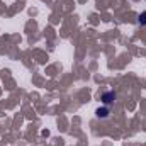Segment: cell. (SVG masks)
Returning <instances> with one entry per match:
<instances>
[{
  "mask_svg": "<svg viewBox=\"0 0 146 146\" xmlns=\"http://www.w3.org/2000/svg\"><path fill=\"white\" fill-rule=\"evenodd\" d=\"M102 102H104L106 106H112V104L115 102V94H114V92H104V94H102Z\"/></svg>",
  "mask_w": 146,
  "mask_h": 146,
  "instance_id": "obj_1",
  "label": "cell"
},
{
  "mask_svg": "<svg viewBox=\"0 0 146 146\" xmlns=\"http://www.w3.org/2000/svg\"><path fill=\"white\" fill-rule=\"evenodd\" d=\"M97 117H100V119H106V117H109V109H97Z\"/></svg>",
  "mask_w": 146,
  "mask_h": 146,
  "instance_id": "obj_2",
  "label": "cell"
},
{
  "mask_svg": "<svg viewBox=\"0 0 146 146\" xmlns=\"http://www.w3.org/2000/svg\"><path fill=\"white\" fill-rule=\"evenodd\" d=\"M138 22H139L141 26H146V12L139 14V17H138Z\"/></svg>",
  "mask_w": 146,
  "mask_h": 146,
  "instance_id": "obj_3",
  "label": "cell"
}]
</instances>
